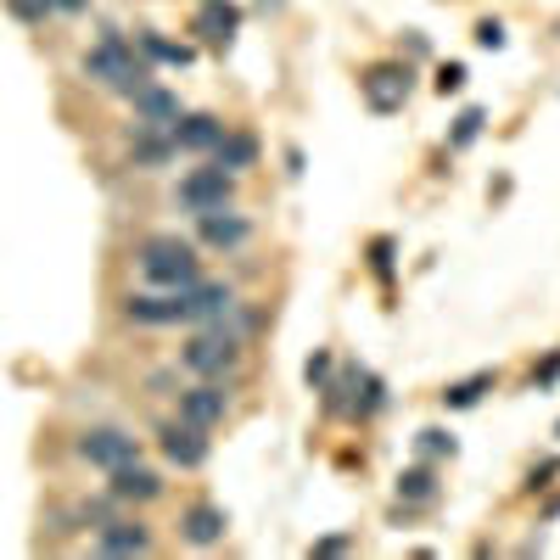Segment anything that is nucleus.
I'll return each mask as SVG.
<instances>
[{"instance_id":"f257e3e1","label":"nucleus","mask_w":560,"mask_h":560,"mask_svg":"<svg viewBox=\"0 0 560 560\" xmlns=\"http://www.w3.org/2000/svg\"><path fill=\"white\" fill-rule=\"evenodd\" d=\"M84 79H96L102 90H113V96H135V90L152 84L147 62L135 57V45L124 34H102L96 51H84Z\"/></svg>"},{"instance_id":"f03ea898","label":"nucleus","mask_w":560,"mask_h":560,"mask_svg":"<svg viewBox=\"0 0 560 560\" xmlns=\"http://www.w3.org/2000/svg\"><path fill=\"white\" fill-rule=\"evenodd\" d=\"M135 258H140V275H147L158 292L197 287V247L191 242H179V236H147Z\"/></svg>"},{"instance_id":"7ed1b4c3","label":"nucleus","mask_w":560,"mask_h":560,"mask_svg":"<svg viewBox=\"0 0 560 560\" xmlns=\"http://www.w3.org/2000/svg\"><path fill=\"white\" fill-rule=\"evenodd\" d=\"M236 359H242V337L230 331L224 319H213L208 331H197L191 342L179 348V364L191 370L197 382H224L230 370H236Z\"/></svg>"},{"instance_id":"20e7f679","label":"nucleus","mask_w":560,"mask_h":560,"mask_svg":"<svg viewBox=\"0 0 560 560\" xmlns=\"http://www.w3.org/2000/svg\"><path fill=\"white\" fill-rule=\"evenodd\" d=\"M174 202L191 213V219H202V213H213V208H230L236 202V174L230 168H219V163H208V168H191L179 179V191H174Z\"/></svg>"},{"instance_id":"39448f33","label":"nucleus","mask_w":560,"mask_h":560,"mask_svg":"<svg viewBox=\"0 0 560 560\" xmlns=\"http://www.w3.org/2000/svg\"><path fill=\"white\" fill-rule=\"evenodd\" d=\"M158 448H163V459L168 465H179V471H202L208 465V454H213V443H208V427H197V420H168V427L158 432Z\"/></svg>"},{"instance_id":"423d86ee","label":"nucleus","mask_w":560,"mask_h":560,"mask_svg":"<svg viewBox=\"0 0 560 560\" xmlns=\"http://www.w3.org/2000/svg\"><path fill=\"white\" fill-rule=\"evenodd\" d=\"M79 454L96 465V471H118V465L140 459V438H129V432H118V427H90V432L79 438Z\"/></svg>"},{"instance_id":"0eeeda50","label":"nucleus","mask_w":560,"mask_h":560,"mask_svg":"<svg viewBox=\"0 0 560 560\" xmlns=\"http://www.w3.org/2000/svg\"><path fill=\"white\" fill-rule=\"evenodd\" d=\"M409 79H415V73H409L404 62H376L359 84H364V102L376 107V113H398V107L409 102Z\"/></svg>"},{"instance_id":"6e6552de","label":"nucleus","mask_w":560,"mask_h":560,"mask_svg":"<svg viewBox=\"0 0 560 560\" xmlns=\"http://www.w3.org/2000/svg\"><path fill=\"white\" fill-rule=\"evenodd\" d=\"M197 242L213 247V253H236V247L253 242V224H247L236 208H213V213L197 219Z\"/></svg>"},{"instance_id":"1a4fd4ad","label":"nucleus","mask_w":560,"mask_h":560,"mask_svg":"<svg viewBox=\"0 0 560 560\" xmlns=\"http://www.w3.org/2000/svg\"><path fill=\"white\" fill-rule=\"evenodd\" d=\"M113 482H107V493L118 499V504H152V499H163V471H152V465H140V459H129V465H118V471H107Z\"/></svg>"},{"instance_id":"9d476101","label":"nucleus","mask_w":560,"mask_h":560,"mask_svg":"<svg viewBox=\"0 0 560 560\" xmlns=\"http://www.w3.org/2000/svg\"><path fill=\"white\" fill-rule=\"evenodd\" d=\"M236 28H242V7H236V0H202L197 23H191V34H197L202 45H219V51L236 39Z\"/></svg>"},{"instance_id":"9b49d317","label":"nucleus","mask_w":560,"mask_h":560,"mask_svg":"<svg viewBox=\"0 0 560 560\" xmlns=\"http://www.w3.org/2000/svg\"><path fill=\"white\" fill-rule=\"evenodd\" d=\"M179 415L213 432V427H224V415H230V393H224L219 382H197V387L179 393Z\"/></svg>"},{"instance_id":"f8f14e48","label":"nucleus","mask_w":560,"mask_h":560,"mask_svg":"<svg viewBox=\"0 0 560 560\" xmlns=\"http://www.w3.org/2000/svg\"><path fill=\"white\" fill-rule=\"evenodd\" d=\"M124 319H135V325H179L185 319V292H135V298H124Z\"/></svg>"},{"instance_id":"ddd939ff","label":"nucleus","mask_w":560,"mask_h":560,"mask_svg":"<svg viewBox=\"0 0 560 560\" xmlns=\"http://www.w3.org/2000/svg\"><path fill=\"white\" fill-rule=\"evenodd\" d=\"M230 308H236V292H230L224 280H197V287H185V319L213 325V319H224Z\"/></svg>"},{"instance_id":"4468645a","label":"nucleus","mask_w":560,"mask_h":560,"mask_svg":"<svg viewBox=\"0 0 560 560\" xmlns=\"http://www.w3.org/2000/svg\"><path fill=\"white\" fill-rule=\"evenodd\" d=\"M135 124H147V129H174L179 124V96L174 90H163V84H147V90H135Z\"/></svg>"},{"instance_id":"2eb2a0df","label":"nucleus","mask_w":560,"mask_h":560,"mask_svg":"<svg viewBox=\"0 0 560 560\" xmlns=\"http://www.w3.org/2000/svg\"><path fill=\"white\" fill-rule=\"evenodd\" d=\"M174 129H147V124H135V140H129V163L135 168H168L174 163Z\"/></svg>"},{"instance_id":"dca6fc26","label":"nucleus","mask_w":560,"mask_h":560,"mask_svg":"<svg viewBox=\"0 0 560 560\" xmlns=\"http://www.w3.org/2000/svg\"><path fill=\"white\" fill-rule=\"evenodd\" d=\"M224 510L219 504H191V510H185V516H179V538L185 544H197V549H213V544H224Z\"/></svg>"},{"instance_id":"f3484780","label":"nucleus","mask_w":560,"mask_h":560,"mask_svg":"<svg viewBox=\"0 0 560 560\" xmlns=\"http://www.w3.org/2000/svg\"><path fill=\"white\" fill-rule=\"evenodd\" d=\"M219 135H224V124H219L213 113H179V124H174V147H179V152H213V147H219Z\"/></svg>"},{"instance_id":"a211bd4d","label":"nucleus","mask_w":560,"mask_h":560,"mask_svg":"<svg viewBox=\"0 0 560 560\" xmlns=\"http://www.w3.org/2000/svg\"><path fill=\"white\" fill-rule=\"evenodd\" d=\"M96 549L102 555H147L152 549V533L140 527V522H107V527H96Z\"/></svg>"},{"instance_id":"6ab92c4d","label":"nucleus","mask_w":560,"mask_h":560,"mask_svg":"<svg viewBox=\"0 0 560 560\" xmlns=\"http://www.w3.org/2000/svg\"><path fill=\"white\" fill-rule=\"evenodd\" d=\"M208 158H213L219 168H230V174H242V168L258 163V140H253L247 129H224V135H219V147H213Z\"/></svg>"},{"instance_id":"aec40b11","label":"nucleus","mask_w":560,"mask_h":560,"mask_svg":"<svg viewBox=\"0 0 560 560\" xmlns=\"http://www.w3.org/2000/svg\"><path fill=\"white\" fill-rule=\"evenodd\" d=\"M398 499L404 504H432L438 499V471L432 465H409V471H398Z\"/></svg>"},{"instance_id":"412c9836","label":"nucleus","mask_w":560,"mask_h":560,"mask_svg":"<svg viewBox=\"0 0 560 560\" xmlns=\"http://www.w3.org/2000/svg\"><path fill=\"white\" fill-rule=\"evenodd\" d=\"M140 51H147L152 62H168V68H191V45H174V39H163V34H140Z\"/></svg>"},{"instance_id":"4be33fe9","label":"nucleus","mask_w":560,"mask_h":560,"mask_svg":"<svg viewBox=\"0 0 560 560\" xmlns=\"http://www.w3.org/2000/svg\"><path fill=\"white\" fill-rule=\"evenodd\" d=\"M382 404H387V382H382V376H370V370H359V393H353V409H348V415L370 420Z\"/></svg>"},{"instance_id":"5701e85b","label":"nucleus","mask_w":560,"mask_h":560,"mask_svg":"<svg viewBox=\"0 0 560 560\" xmlns=\"http://www.w3.org/2000/svg\"><path fill=\"white\" fill-rule=\"evenodd\" d=\"M488 387H493V370H477L471 382H454V387L443 393V404H448V409H471V404H482Z\"/></svg>"},{"instance_id":"b1692460","label":"nucleus","mask_w":560,"mask_h":560,"mask_svg":"<svg viewBox=\"0 0 560 560\" xmlns=\"http://www.w3.org/2000/svg\"><path fill=\"white\" fill-rule=\"evenodd\" d=\"M482 124H488V113H482V107H465V113L454 118V135H448V147H454V152H465V147H471V140L482 135Z\"/></svg>"},{"instance_id":"393cba45","label":"nucleus","mask_w":560,"mask_h":560,"mask_svg":"<svg viewBox=\"0 0 560 560\" xmlns=\"http://www.w3.org/2000/svg\"><path fill=\"white\" fill-rule=\"evenodd\" d=\"M7 12H12L18 23H28V28H39L45 18H51V0H7Z\"/></svg>"},{"instance_id":"a878e982","label":"nucleus","mask_w":560,"mask_h":560,"mask_svg":"<svg viewBox=\"0 0 560 560\" xmlns=\"http://www.w3.org/2000/svg\"><path fill=\"white\" fill-rule=\"evenodd\" d=\"M438 90H443V96L465 90V68H459V62H443V68H438Z\"/></svg>"},{"instance_id":"bb28decb","label":"nucleus","mask_w":560,"mask_h":560,"mask_svg":"<svg viewBox=\"0 0 560 560\" xmlns=\"http://www.w3.org/2000/svg\"><path fill=\"white\" fill-rule=\"evenodd\" d=\"M420 454H432V459L438 454H454V438L448 432H420Z\"/></svg>"},{"instance_id":"cd10ccee","label":"nucleus","mask_w":560,"mask_h":560,"mask_svg":"<svg viewBox=\"0 0 560 560\" xmlns=\"http://www.w3.org/2000/svg\"><path fill=\"white\" fill-rule=\"evenodd\" d=\"M477 45H482V51H499V45H504V23H477Z\"/></svg>"},{"instance_id":"c85d7f7f","label":"nucleus","mask_w":560,"mask_h":560,"mask_svg":"<svg viewBox=\"0 0 560 560\" xmlns=\"http://www.w3.org/2000/svg\"><path fill=\"white\" fill-rule=\"evenodd\" d=\"M331 382V353H314L308 359V387H325Z\"/></svg>"},{"instance_id":"c756f323","label":"nucleus","mask_w":560,"mask_h":560,"mask_svg":"<svg viewBox=\"0 0 560 560\" xmlns=\"http://www.w3.org/2000/svg\"><path fill=\"white\" fill-rule=\"evenodd\" d=\"M342 549H353V538H342V533H337V538H319V544H314V555H342Z\"/></svg>"},{"instance_id":"7c9ffc66","label":"nucleus","mask_w":560,"mask_h":560,"mask_svg":"<svg viewBox=\"0 0 560 560\" xmlns=\"http://www.w3.org/2000/svg\"><path fill=\"white\" fill-rule=\"evenodd\" d=\"M555 376H560V353H549V359L533 370V382H555Z\"/></svg>"},{"instance_id":"2f4dec72","label":"nucleus","mask_w":560,"mask_h":560,"mask_svg":"<svg viewBox=\"0 0 560 560\" xmlns=\"http://www.w3.org/2000/svg\"><path fill=\"white\" fill-rule=\"evenodd\" d=\"M90 0H51V12H84Z\"/></svg>"}]
</instances>
